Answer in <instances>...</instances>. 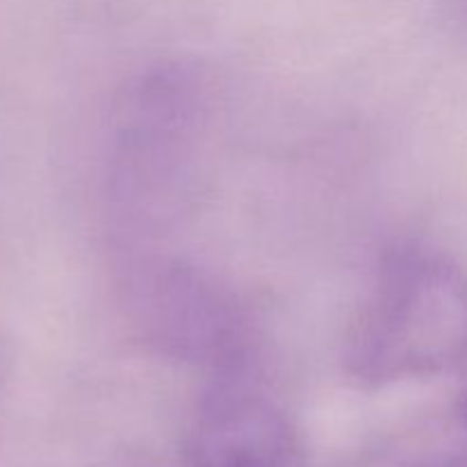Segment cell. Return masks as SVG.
<instances>
[{
	"instance_id": "obj_1",
	"label": "cell",
	"mask_w": 467,
	"mask_h": 467,
	"mask_svg": "<svg viewBox=\"0 0 467 467\" xmlns=\"http://www.w3.org/2000/svg\"><path fill=\"white\" fill-rule=\"evenodd\" d=\"M363 388H386L467 368V272L450 255L397 246L383 255L342 345Z\"/></svg>"
},
{
	"instance_id": "obj_2",
	"label": "cell",
	"mask_w": 467,
	"mask_h": 467,
	"mask_svg": "<svg viewBox=\"0 0 467 467\" xmlns=\"http://www.w3.org/2000/svg\"><path fill=\"white\" fill-rule=\"evenodd\" d=\"M203 126V82L190 68L162 67L128 89L108 169L109 214L128 246L181 217L194 194Z\"/></svg>"
},
{
	"instance_id": "obj_3",
	"label": "cell",
	"mask_w": 467,
	"mask_h": 467,
	"mask_svg": "<svg viewBox=\"0 0 467 467\" xmlns=\"http://www.w3.org/2000/svg\"><path fill=\"white\" fill-rule=\"evenodd\" d=\"M140 251L121 283L126 317L140 342L214 379L246 377L258 337L237 292L199 265Z\"/></svg>"
},
{
	"instance_id": "obj_4",
	"label": "cell",
	"mask_w": 467,
	"mask_h": 467,
	"mask_svg": "<svg viewBox=\"0 0 467 467\" xmlns=\"http://www.w3.org/2000/svg\"><path fill=\"white\" fill-rule=\"evenodd\" d=\"M187 467H304L306 445L292 415L246 377L214 379L187 424Z\"/></svg>"
},
{
	"instance_id": "obj_5",
	"label": "cell",
	"mask_w": 467,
	"mask_h": 467,
	"mask_svg": "<svg viewBox=\"0 0 467 467\" xmlns=\"http://www.w3.org/2000/svg\"><path fill=\"white\" fill-rule=\"evenodd\" d=\"M406 467H467V450L459 451H445V454H436L431 459L418 461Z\"/></svg>"
},
{
	"instance_id": "obj_6",
	"label": "cell",
	"mask_w": 467,
	"mask_h": 467,
	"mask_svg": "<svg viewBox=\"0 0 467 467\" xmlns=\"http://www.w3.org/2000/svg\"><path fill=\"white\" fill-rule=\"evenodd\" d=\"M459 418H461V422H463V427H465V431H467V392L463 395V400H461Z\"/></svg>"
},
{
	"instance_id": "obj_7",
	"label": "cell",
	"mask_w": 467,
	"mask_h": 467,
	"mask_svg": "<svg viewBox=\"0 0 467 467\" xmlns=\"http://www.w3.org/2000/svg\"><path fill=\"white\" fill-rule=\"evenodd\" d=\"M5 347H3V337H0V386H3V379H5Z\"/></svg>"
}]
</instances>
